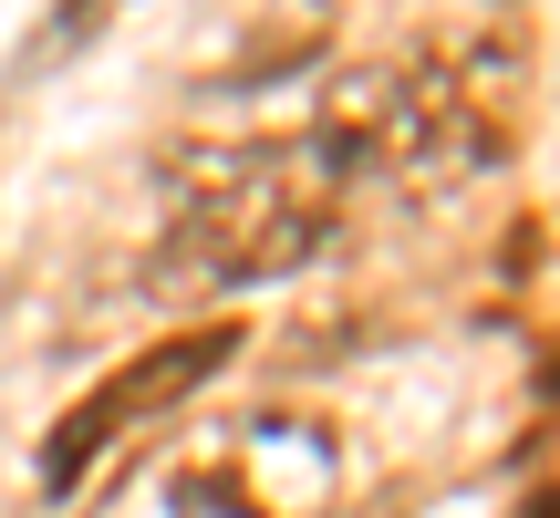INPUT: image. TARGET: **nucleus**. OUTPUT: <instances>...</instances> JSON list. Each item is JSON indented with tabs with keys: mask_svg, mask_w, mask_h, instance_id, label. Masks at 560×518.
I'll list each match as a JSON object with an SVG mask.
<instances>
[{
	"mask_svg": "<svg viewBox=\"0 0 560 518\" xmlns=\"http://www.w3.org/2000/svg\"><path fill=\"white\" fill-rule=\"evenodd\" d=\"M312 136L342 156V177H384L405 198H446V187L488 177L509 156V62L467 52V42H425L395 62H353L332 73Z\"/></svg>",
	"mask_w": 560,
	"mask_h": 518,
	"instance_id": "1",
	"label": "nucleus"
},
{
	"mask_svg": "<svg viewBox=\"0 0 560 518\" xmlns=\"http://www.w3.org/2000/svg\"><path fill=\"white\" fill-rule=\"evenodd\" d=\"M342 156L322 136L291 145H240L229 166H208L187 187L177 228H166V280H198V291H249V280H291L301 259L332 249L342 228Z\"/></svg>",
	"mask_w": 560,
	"mask_h": 518,
	"instance_id": "2",
	"label": "nucleus"
},
{
	"mask_svg": "<svg viewBox=\"0 0 560 518\" xmlns=\"http://www.w3.org/2000/svg\"><path fill=\"white\" fill-rule=\"evenodd\" d=\"M332 487H342V436L301 404H260L166 478V518H322Z\"/></svg>",
	"mask_w": 560,
	"mask_h": 518,
	"instance_id": "3",
	"label": "nucleus"
},
{
	"mask_svg": "<svg viewBox=\"0 0 560 518\" xmlns=\"http://www.w3.org/2000/svg\"><path fill=\"white\" fill-rule=\"evenodd\" d=\"M240 321H187V332H166V342H145L136 363H115V374L94 384V395L73 404V415L52 425V436H42V487H73L83 467L104 457V446L115 436H136V425H156V415H177L187 395H208V384L229 374V363H240Z\"/></svg>",
	"mask_w": 560,
	"mask_h": 518,
	"instance_id": "4",
	"label": "nucleus"
},
{
	"mask_svg": "<svg viewBox=\"0 0 560 518\" xmlns=\"http://www.w3.org/2000/svg\"><path fill=\"white\" fill-rule=\"evenodd\" d=\"M301 11H312V0H301Z\"/></svg>",
	"mask_w": 560,
	"mask_h": 518,
	"instance_id": "5",
	"label": "nucleus"
}]
</instances>
